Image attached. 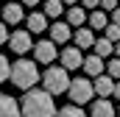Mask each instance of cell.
<instances>
[{
	"mask_svg": "<svg viewBox=\"0 0 120 117\" xmlns=\"http://www.w3.org/2000/svg\"><path fill=\"white\" fill-rule=\"evenodd\" d=\"M20 114L22 117H56V100L48 89H25L20 98Z\"/></svg>",
	"mask_w": 120,
	"mask_h": 117,
	"instance_id": "obj_1",
	"label": "cell"
},
{
	"mask_svg": "<svg viewBox=\"0 0 120 117\" xmlns=\"http://www.w3.org/2000/svg\"><path fill=\"white\" fill-rule=\"evenodd\" d=\"M8 78H11L14 87H20L25 92V89L36 87V81H39V67H36V61H31V58H17V61L11 64V70H8Z\"/></svg>",
	"mask_w": 120,
	"mask_h": 117,
	"instance_id": "obj_2",
	"label": "cell"
},
{
	"mask_svg": "<svg viewBox=\"0 0 120 117\" xmlns=\"http://www.w3.org/2000/svg\"><path fill=\"white\" fill-rule=\"evenodd\" d=\"M39 81H42V89H48L53 98L61 95V92H67L70 87V70H64V67H56V64H48V70L39 75Z\"/></svg>",
	"mask_w": 120,
	"mask_h": 117,
	"instance_id": "obj_3",
	"label": "cell"
},
{
	"mask_svg": "<svg viewBox=\"0 0 120 117\" xmlns=\"http://www.w3.org/2000/svg\"><path fill=\"white\" fill-rule=\"evenodd\" d=\"M67 95H70V100H73L75 106L90 103L92 98H95V92H92V81H90V78H70Z\"/></svg>",
	"mask_w": 120,
	"mask_h": 117,
	"instance_id": "obj_4",
	"label": "cell"
},
{
	"mask_svg": "<svg viewBox=\"0 0 120 117\" xmlns=\"http://www.w3.org/2000/svg\"><path fill=\"white\" fill-rule=\"evenodd\" d=\"M6 45H11V50H14L17 56H25L31 48H34L31 31H14V33H8V42H6Z\"/></svg>",
	"mask_w": 120,
	"mask_h": 117,
	"instance_id": "obj_5",
	"label": "cell"
},
{
	"mask_svg": "<svg viewBox=\"0 0 120 117\" xmlns=\"http://www.w3.org/2000/svg\"><path fill=\"white\" fill-rule=\"evenodd\" d=\"M31 50H34V61H39V64H53L56 61V42H50V39L36 42Z\"/></svg>",
	"mask_w": 120,
	"mask_h": 117,
	"instance_id": "obj_6",
	"label": "cell"
},
{
	"mask_svg": "<svg viewBox=\"0 0 120 117\" xmlns=\"http://www.w3.org/2000/svg\"><path fill=\"white\" fill-rule=\"evenodd\" d=\"M59 58H61V67H64V70H78L81 61H84V50L75 48V45H67L59 53Z\"/></svg>",
	"mask_w": 120,
	"mask_h": 117,
	"instance_id": "obj_7",
	"label": "cell"
},
{
	"mask_svg": "<svg viewBox=\"0 0 120 117\" xmlns=\"http://www.w3.org/2000/svg\"><path fill=\"white\" fill-rule=\"evenodd\" d=\"M0 14H3V22H6V25H17V22H22V20H25V6H22V3H14V0H8V3L0 8Z\"/></svg>",
	"mask_w": 120,
	"mask_h": 117,
	"instance_id": "obj_8",
	"label": "cell"
},
{
	"mask_svg": "<svg viewBox=\"0 0 120 117\" xmlns=\"http://www.w3.org/2000/svg\"><path fill=\"white\" fill-rule=\"evenodd\" d=\"M48 36H50V42H56V45H67L70 36H73V28H70L67 22H61V20H53V25H48Z\"/></svg>",
	"mask_w": 120,
	"mask_h": 117,
	"instance_id": "obj_9",
	"label": "cell"
},
{
	"mask_svg": "<svg viewBox=\"0 0 120 117\" xmlns=\"http://www.w3.org/2000/svg\"><path fill=\"white\" fill-rule=\"evenodd\" d=\"M64 22H67L70 28H78V25H84V22H87V8H84V6H78V3H73V6H64Z\"/></svg>",
	"mask_w": 120,
	"mask_h": 117,
	"instance_id": "obj_10",
	"label": "cell"
},
{
	"mask_svg": "<svg viewBox=\"0 0 120 117\" xmlns=\"http://www.w3.org/2000/svg\"><path fill=\"white\" fill-rule=\"evenodd\" d=\"M112 87H115V78L106 75V73H98L95 81H92V92H95L98 98H109V95H112Z\"/></svg>",
	"mask_w": 120,
	"mask_h": 117,
	"instance_id": "obj_11",
	"label": "cell"
},
{
	"mask_svg": "<svg viewBox=\"0 0 120 117\" xmlns=\"http://www.w3.org/2000/svg\"><path fill=\"white\" fill-rule=\"evenodd\" d=\"M0 117H22L20 114V100L0 92Z\"/></svg>",
	"mask_w": 120,
	"mask_h": 117,
	"instance_id": "obj_12",
	"label": "cell"
},
{
	"mask_svg": "<svg viewBox=\"0 0 120 117\" xmlns=\"http://www.w3.org/2000/svg\"><path fill=\"white\" fill-rule=\"evenodd\" d=\"M103 67H106V61L98 56V53H92V56H84V61H81V70H84L90 78H95L98 73H103Z\"/></svg>",
	"mask_w": 120,
	"mask_h": 117,
	"instance_id": "obj_13",
	"label": "cell"
},
{
	"mask_svg": "<svg viewBox=\"0 0 120 117\" xmlns=\"http://www.w3.org/2000/svg\"><path fill=\"white\" fill-rule=\"evenodd\" d=\"M25 22H28L31 33H45V31H48V17H45V11H31L28 17H25Z\"/></svg>",
	"mask_w": 120,
	"mask_h": 117,
	"instance_id": "obj_14",
	"label": "cell"
},
{
	"mask_svg": "<svg viewBox=\"0 0 120 117\" xmlns=\"http://www.w3.org/2000/svg\"><path fill=\"white\" fill-rule=\"evenodd\" d=\"M73 39H75V48L87 50V48H92V42H95V31L87 28V25H78L75 33H73Z\"/></svg>",
	"mask_w": 120,
	"mask_h": 117,
	"instance_id": "obj_15",
	"label": "cell"
},
{
	"mask_svg": "<svg viewBox=\"0 0 120 117\" xmlns=\"http://www.w3.org/2000/svg\"><path fill=\"white\" fill-rule=\"evenodd\" d=\"M90 117H115V106H112V100H106V98L92 100V112H90Z\"/></svg>",
	"mask_w": 120,
	"mask_h": 117,
	"instance_id": "obj_16",
	"label": "cell"
},
{
	"mask_svg": "<svg viewBox=\"0 0 120 117\" xmlns=\"http://www.w3.org/2000/svg\"><path fill=\"white\" fill-rule=\"evenodd\" d=\"M87 22H90L92 31H103L106 22H109V17H106L103 8H92V11H87Z\"/></svg>",
	"mask_w": 120,
	"mask_h": 117,
	"instance_id": "obj_17",
	"label": "cell"
},
{
	"mask_svg": "<svg viewBox=\"0 0 120 117\" xmlns=\"http://www.w3.org/2000/svg\"><path fill=\"white\" fill-rule=\"evenodd\" d=\"M92 50H95L101 58H106V56H112V50H115V42H109L106 36H101V39H95V42H92Z\"/></svg>",
	"mask_w": 120,
	"mask_h": 117,
	"instance_id": "obj_18",
	"label": "cell"
},
{
	"mask_svg": "<svg viewBox=\"0 0 120 117\" xmlns=\"http://www.w3.org/2000/svg\"><path fill=\"white\" fill-rule=\"evenodd\" d=\"M61 14H64V3H61V0H45V17L59 20Z\"/></svg>",
	"mask_w": 120,
	"mask_h": 117,
	"instance_id": "obj_19",
	"label": "cell"
},
{
	"mask_svg": "<svg viewBox=\"0 0 120 117\" xmlns=\"http://www.w3.org/2000/svg\"><path fill=\"white\" fill-rule=\"evenodd\" d=\"M56 117H87V114L81 112V106L70 103V106H64V109H59V112H56Z\"/></svg>",
	"mask_w": 120,
	"mask_h": 117,
	"instance_id": "obj_20",
	"label": "cell"
},
{
	"mask_svg": "<svg viewBox=\"0 0 120 117\" xmlns=\"http://www.w3.org/2000/svg\"><path fill=\"white\" fill-rule=\"evenodd\" d=\"M103 73H106V75H112V78H120V58H117V56L109 58V61H106V67H103Z\"/></svg>",
	"mask_w": 120,
	"mask_h": 117,
	"instance_id": "obj_21",
	"label": "cell"
},
{
	"mask_svg": "<svg viewBox=\"0 0 120 117\" xmlns=\"http://www.w3.org/2000/svg\"><path fill=\"white\" fill-rule=\"evenodd\" d=\"M103 36H106L109 42H117V39H120V25H115V22H106V28H103Z\"/></svg>",
	"mask_w": 120,
	"mask_h": 117,
	"instance_id": "obj_22",
	"label": "cell"
},
{
	"mask_svg": "<svg viewBox=\"0 0 120 117\" xmlns=\"http://www.w3.org/2000/svg\"><path fill=\"white\" fill-rule=\"evenodd\" d=\"M8 70H11V64H8V58L0 53V84L3 81H8Z\"/></svg>",
	"mask_w": 120,
	"mask_h": 117,
	"instance_id": "obj_23",
	"label": "cell"
},
{
	"mask_svg": "<svg viewBox=\"0 0 120 117\" xmlns=\"http://www.w3.org/2000/svg\"><path fill=\"white\" fill-rule=\"evenodd\" d=\"M117 3H120V0H101V3H98V8H103V11H112V8H117Z\"/></svg>",
	"mask_w": 120,
	"mask_h": 117,
	"instance_id": "obj_24",
	"label": "cell"
},
{
	"mask_svg": "<svg viewBox=\"0 0 120 117\" xmlns=\"http://www.w3.org/2000/svg\"><path fill=\"white\" fill-rule=\"evenodd\" d=\"M6 42H8V25L0 22V45H6Z\"/></svg>",
	"mask_w": 120,
	"mask_h": 117,
	"instance_id": "obj_25",
	"label": "cell"
},
{
	"mask_svg": "<svg viewBox=\"0 0 120 117\" xmlns=\"http://www.w3.org/2000/svg\"><path fill=\"white\" fill-rule=\"evenodd\" d=\"M98 3H101V0H81V6H84L87 11H92V8H98Z\"/></svg>",
	"mask_w": 120,
	"mask_h": 117,
	"instance_id": "obj_26",
	"label": "cell"
},
{
	"mask_svg": "<svg viewBox=\"0 0 120 117\" xmlns=\"http://www.w3.org/2000/svg\"><path fill=\"white\" fill-rule=\"evenodd\" d=\"M112 22L120 25V6H117V8H112Z\"/></svg>",
	"mask_w": 120,
	"mask_h": 117,
	"instance_id": "obj_27",
	"label": "cell"
},
{
	"mask_svg": "<svg viewBox=\"0 0 120 117\" xmlns=\"http://www.w3.org/2000/svg\"><path fill=\"white\" fill-rule=\"evenodd\" d=\"M112 95H115V98L120 100V81H117V78H115V87H112Z\"/></svg>",
	"mask_w": 120,
	"mask_h": 117,
	"instance_id": "obj_28",
	"label": "cell"
},
{
	"mask_svg": "<svg viewBox=\"0 0 120 117\" xmlns=\"http://www.w3.org/2000/svg\"><path fill=\"white\" fill-rule=\"evenodd\" d=\"M112 56H117V58H120V39L115 42V50H112Z\"/></svg>",
	"mask_w": 120,
	"mask_h": 117,
	"instance_id": "obj_29",
	"label": "cell"
},
{
	"mask_svg": "<svg viewBox=\"0 0 120 117\" xmlns=\"http://www.w3.org/2000/svg\"><path fill=\"white\" fill-rule=\"evenodd\" d=\"M36 3H39V0H22V6H28V8H34Z\"/></svg>",
	"mask_w": 120,
	"mask_h": 117,
	"instance_id": "obj_30",
	"label": "cell"
},
{
	"mask_svg": "<svg viewBox=\"0 0 120 117\" xmlns=\"http://www.w3.org/2000/svg\"><path fill=\"white\" fill-rule=\"evenodd\" d=\"M61 3H64V6H73V3H78V0H61Z\"/></svg>",
	"mask_w": 120,
	"mask_h": 117,
	"instance_id": "obj_31",
	"label": "cell"
},
{
	"mask_svg": "<svg viewBox=\"0 0 120 117\" xmlns=\"http://www.w3.org/2000/svg\"><path fill=\"white\" fill-rule=\"evenodd\" d=\"M115 114H117V117H120V106H117V109H115Z\"/></svg>",
	"mask_w": 120,
	"mask_h": 117,
	"instance_id": "obj_32",
	"label": "cell"
},
{
	"mask_svg": "<svg viewBox=\"0 0 120 117\" xmlns=\"http://www.w3.org/2000/svg\"><path fill=\"white\" fill-rule=\"evenodd\" d=\"M117 6H120V3H117Z\"/></svg>",
	"mask_w": 120,
	"mask_h": 117,
	"instance_id": "obj_33",
	"label": "cell"
}]
</instances>
